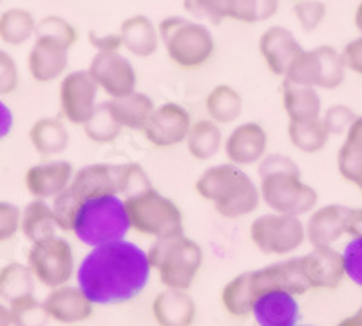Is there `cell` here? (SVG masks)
Listing matches in <instances>:
<instances>
[{
    "mask_svg": "<svg viewBox=\"0 0 362 326\" xmlns=\"http://www.w3.org/2000/svg\"><path fill=\"white\" fill-rule=\"evenodd\" d=\"M151 272L147 252L119 240L90 248L76 270V281L95 305H122L144 292Z\"/></svg>",
    "mask_w": 362,
    "mask_h": 326,
    "instance_id": "cell-1",
    "label": "cell"
},
{
    "mask_svg": "<svg viewBox=\"0 0 362 326\" xmlns=\"http://www.w3.org/2000/svg\"><path fill=\"white\" fill-rule=\"evenodd\" d=\"M259 177L261 202L270 206L272 212L300 218L317 206V190L303 182L299 167L290 156L267 154L259 161Z\"/></svg>",
    "mask_w": 362,
    "mask_h": 326,
    "instance_id": "cell-2",
    "label": "cell"
},
{
    "mask_svg": "<svg viewBox=\"0 0 362 326\" xmlns=\"http://www.w3.org/2000/svg\"><path fill=\"white\" fill-rule=\"evenodd\" d=\"M196 192L212 203L216 212L226 219L250 216L261 203L259 187L234 163L209 167L198 177Z\"/></svg>",
    "mask_w": 362,
    "mask_h": 326,
    "instance_id": "cell-3",
    "label": "cell"
},
{
    "mask_svg": "<svg viewBox=\"0 0 362 326\" xmlns=\"http://www.w3.org/2000/svg\"><path fill=\"white\" fill-rule=\"evenodd\" d=\"M147 256L151 269L156 270L165 289L189 290L203 267L202 245L185 234L154 240Z\"/></svg>",
    "mask_w": 362,
    "mask_h": 326,
    "instance_id": "cell-4",
    "label": "cell"
},
{
    "mask_svg": "<svg viewBox=\"0 0 362 326\" xmlns=\"http://www.w3.org/2000/svg\"><path fill=\"white\" fill-rule=\"evenodd\" d=\"M131 231L125 202L119 196H98L83 199L74 218L73 234L87 247L125 240Z\"/></svg>",
    "mask_w": 362,
    "mask_h": 326,
    "instance_id": "cell-5",
    "label": "cell"
},
{
    "mask_svg": "<svg viewBox=\"0 0 362 326\" xmlns=\"http://www.w3.org/2000/svg\"><path fill=\"white\" fill-rule=\"evenodd\" d=\"M148 185L151 182L147 173L138 163H93L74 173L69 190L80 202L98 196H124L125 199L145 190Z\"/></svg>",
    "mask_w": 362,
    "mask_h": 326,
    "instance_id": "cell-6",
    "label": "cell"
},
{
    "mask_svg": "<svg viewBox=\"0 0 362 326\" xmlns=\"http://www.w3.org/2000/svg\"><path fill=\"white\" fill-rule=\"evenodd\" d=\"M167 57L181 69H199L212 60L216 40L206 25L183 17H167L158 25Z\"/></svg>",
    "mask_w": 362,
    "mask_h": 326,
    "instance_id": "cell-7",
    "label": "cell"
},
{
    "mask_svg": "<svg viewBox=\"0 0 362 326\" xmlns=\"http://www.w3.org/2000/svg\"><path fill=\"white\" fill-rule=\"evenodd\" d=\"M124 202L129 223L136 232L154 240L183 234V214L180 206L154 187Z\"/></svg>",
    "mask_w": 362,
    "mask_h": 326,
    "instance_id": "cell-8",
    "label": "cell"
},
{
    "mask_svg": "<svg viewBox=\"0 0 362 326\" xmlns=\"http://www.w3.org/2000/svg\"><path fill=\"white\" fill-rule=\"evenodd\" d=\"M28 267L35 279L45 289L67 285L74 276V252L66 238L51 235L31 243Z\"/></svg>",
    "mask_w": 362,
    "mask_h": 326,
    "instance_id": "cell-9",
    "label": "cell"
},
{
    "mask_svg": "<svg viewBox=\"0 0 362 326\" xmlns=\"http://www.w3.org/2000/svg\"><path fill=\"white\" fill-rule=\"evenodd\" d=\"M250 240L268 256H286L305 243L306 227L297 216L268 212L250 225Z\"/></svg>",
    "mask_w": 362,
    "mask_h": 326,
    "instance_id": "cell-10",
    "label": "cell"
},
{
    "mask_svg": "<svg viewBox=\"0 0 362 326\" xmlns=\"http://www.w3.org/2000/svg\"><path fill=\"white\" fill-rule=\"evenodd\" d=\"M98 86L89 71H71L60 80L58 87V105L60 112L69 124L86 125L96 111Z\"/></svg>",
    "mask_w": 362,
    "mask_h": 326,
    "instance_id": "cell-11",
    "label": "cell"
},
{
    "mask_svg": "<svg viewBox=\"0 0 362 326\" xmlns=\"http://www.w3.org/2000/svg\"><path fill=\"white\" fill-rule=\"evenodd\" d=\"M87 71L100 91L111 98H119L136 91L138 75L134 66L129 58L119 54V51H98Z\"/></svg>",
    "mask_w": 362,
    "mask_h": 326,
    "instance_id": "cell-12",
    "label": "cell"
},
{
    "mask_svg": "<svg viewBox=\"0 0 362 326\" xmlns=\"http://www.w3.org/2000/svg\"><path fill=\"white\" fill-rule=\"evenodd\" d=\"M192 125L189 111L176 102L161 103L154 107L153 115L141 129L145 140L154 147L169 149L183 144Z\"/></svg>",
    "mask_w": 362,
    "mask_h": 326,
    "instance_id": "cell-13",
    "label": "cell"
},
{
    "mask_svg": "<svg viewBox=\"0 0 362 326\" xmlns=\"http://www.w3.org/2000/svg\"><path fill=\"white\" fill-rule=\"evenodd\" d=\"M69 50L66 42L47 35H35L28 53L29 76L37 83H49L62 78L69 66Z\"/></svg>",
    "mask_w": 362,
    "mask_h": 326,
    "instance_id": "cell-14",
    "label": "cell"
},
{
    "mask_svg": "<svg viewBox=\"0 0 362 326\" xmlns=\"http://www.w3.org/2000/svg\"><path fill=\"white\" fill-rule=\"evenodd\" d=\"M250 289L254 298L259 293L270 292V290H283L296 298L305 296L310 290L299 257H292L288 261L268 264L259 270L250 272Z\"/></svg>",
    "mask_w": 362,
    "mask_h": 326,
    "instance_id": "cell-15",
    "label": "cell"
},
{
    "mask_svg": "<svg viewBox=\"0 0 362 326\" xmlns=\"http://www.w3.org/2000/svg\"><path fill=\"white\" fill-rule=\"evenodd\" d=\"M299 260L310 290H335L344 281L342 254L334 247H313L312 252Z\"/></svg>",
    "mask_w": 362,
    "mask_h": 326,
    "instance_id": "cell-16",
    "label": "cell"
},
{
    "mask_svg": "<svg viewBox=\"0 0 362 326\" xmlns=\"http://www.w3.org/2000/svg\"><path fill=\"white\" fill-rule=\"evenodd\" d=\"M268 151V134L257 122H245L225 140V154L230 163L238 167H247L259 163Z\"/></svg>",
    "mask_w": 362,
    "mask_h": 326,
    "instance_id": "cell-17",
    "label": "cell"
},
{
    "mask_svg": "<svg viewBox=\"0 0 362 326\" xmlns=\"http://www.w3.org/2000/svg\"><path fill=\"white\" fill-rule=\"evenodd\" d=\"M45 312L58 325H78L95 314V303L87 298L80 286L62 285L51 289L44 299Z\"/></svg>",
    "mask_w": 362,
    "mask_h": 326,
    "instance_id": "cell-18",
    "label": "cell"
},
{
    "mask_svg": "<svg viewBox=\"0 0 362 326\" xmlns=\"http://www.w3.org/2000/svg\"><path fill=\"white\" fill-rule=\"evenodd\" d=\"M73 163L66 160L42 161L25 170L24 185L33 198L53 199L60 192L69 189L73 182Z\"/></svg>",
    "mask_w": 362,
    "mask_h": 326,
    "instance_id": "cell-19",
    "label": "cell"
},
{
    "mask_svg": "<svg viewBox=\"0 0 362 326\" xmlns=\"http://www.w3.org/2000/svg\"><path fill=\"white\" fill-rule=\"evenodd\" d=\"M259 54L272 75L283 78L293 58L303 51L296 35L283 25H272L259 37Z\"/></svg>",
    "mask_w": 362,
    "mask_h": 326,
    "instance_id": "cell-20",
    "label": "cell"
},
{
    "mask_svg": "<svg viewBox=\"0 0 362 326\" xmlns=\"http://www.w3.org/2000/svg\"><path fill=\"white\" fill-rule=\"evenodd\" d=\"M252 315L257 326H297L300 319V306L292 293L270 290L254 299Z\"/></svg>",
    "mask_w": 362,
    "mask_h": 326,
    "instance_id": "cell-21",
    "label": "cell"
},
{
    "mask_svg": "<svg viewBox=\"0 0 362 326\" xmlns=\"http://www.w3.org/2000/svg\"><path fill=\"white\" fill-rule=\"evenodd\" d=\"M350 206L325 205L313 209L306 227V240L312 247H332L346 234V216Z\"/></svg>",
    "mask_w": 362,
    "mask_h": 326,
    "instance_id": "cell-22",
    "label": "cell"
},
{
    "mask_svg": "<svg viewBox=\"0 0 362 326\" xmlns=\"http://www.w3.org/2000/svg\"><path fill=\"white\" fill-rule=\"evenodd\" d=\"M151 314L158 326H192L198 308L187 290L165 289L154 298Z\"/></svg>",
    "mask_w": 362,
    "mask_h": 326,
    "instance_id": "cell-23",
    "label": "cell"
},
{
    "mask_svg": "<svg viewBox=\"0 0 362 326\" xmlns=\"http://www.w3.org/2000/svg\"><path fill=\"white\" fill-rule=\"evenodd\" d=\"M122 47L138 58H147L154 54L160 46V33L153 21L145 15H132L119 25Z\"/></svg>",
    "mask_w": 362,
    "mask_h": 326,
    "instance_id": "cell-24",
    "label": "cell"
},
{
    "mask_svg": "<svg viewBox=\"0 0 362 326\" xmlns=\"http://www.w3.org/2000/svg\"><path fill=\"white\" fill-rule=\"evenodd\" d=\"M29 144L42 158L62 154L69 147V131L60 118L42 116L33 122L28 132Z\"/></svg>",
    "mask_w": 362,
    "mask_h": 326,
    "instance_id": "cell-25",
    "label": "cell"
},
{
    "mask_svg": "<svg viewBox=\"0 0 362 326\" xmlns=\"http://www.w3.org/2000/svg\"><path fill=\"white\" fill-rule=\"evenodd\" d=\"M283 107L290 122H308L321 118L322 102L315 87L283 82Z\"/></svg>",
    "mask_w": 362,
    "mask_h": 326,
    "instance_id": "cell-26",
    "label": "cell"
},
{
    "mask_svg": "<svg viewBox=\"0 0 362 326\" xmlns=\"http://www.w3.org/2000/svg\"><path fill=\"white\" fill-rule=\"evenodd\" d=\"M107 105L119 125L131 131H141L154 111L153 98L140 91H132L119 98H111Z\"/></svg>",
    "mask_w": 362,
    "mask_h": 326,
    "instance_id": "cell-27",
    "label": "cell"
},
{
    "mask_svg": "<svg viewBox=\"0 0 362 326\" xmlns=\"http://www.w3.org/2000/svg\"><path fill=\"white\" fill-rule=\"evenodd\" d=\"M58 225L47 199L33 198L22 209L21 232L31 243L57 235Z\"/></svg>",
    "mask_w": 362,
    "mask_h": 326,
    "instance_id": "cell-28",
    "label": "cell"
},
{
    "mask_svg": "<svg viewBox=\"0 0 362 326\" xmlns=\"http://www.w3.org/2000/svg\"><path fill=\"white\" fill-rule=\"evenodd\" d=\"M37 18L29 9L9 8L0 13V42L21 47L37 35Z\"/></svg>",
    "mask_w": 362,
    "mask_h": 326,
    "instance_id": "cell-29",
    "label": "cell"
},
{
    "mask_svg": "<svg viewBox=\"0 0 362 326\" xmlns=\"http://www.w3.org/2000/svg\"><path fill=\"white\" fill-rule=\"evenodd\" d=\"M205 111L218 125L234 124L243 112V98L232 86L219 83L206 95Z\"/></svg>",
    "mask_w": 362,
    "mask_h": 326,
    "instance_id": "cell-30",
    "label": "cell"
},
{
    "mask_svg": "<svg viewBox=\"0 0 362 326\" xmlns=\"http://www.w3.org/2000/svg\"><path fill=\"white\" fill-rule=\"evenodd\" d=\"M187 151L190 156L198 161H206L214 158L221 151L223 132L216 122L198 120L190 125V131L187 134Z\"/></svg>",
    "mask_w": 362,
    "mask_h": 326,
    "instance_id": "cell-31",
    "label": "cell"
},
{
    "mask_svg": "<svg viewBox=\"0 0 362 326\" xmlns=\"http://www.w3.org/2000/svg\"><path fill=\"white\" fill-rule=\"evenodd\" d=\"M35 276L29 270L28 263H11L4 264L0 269V299L4 303H13L17 299L25 298L35 293Z\"/></svg>",
    "mask_w": 362,
    "mask_h": 326,
    "instance_id": "cell-32",
    "label": "cell"
},
{
    "mask_svg": "<svg viewBox=\"0 0 362 326\" xmlns=\"http://www.w3.org/2000/svg\"><path fill=\"white\" fill-rule=\"evenodd\" d=\"M221 306L232 318L245 319L252 315L254 306V293L250 289V272H243L232 277L221 289Z\"/></svg>",
    "mask_w": 362,
    "mask_h": 326,
    "instance_id": "cell-33",
    "label": "cell"
},
{
    "mask_svg": "<svg viewBox=\"0 0 362 326\" xmlns=\"http://www.w3.org/2000/svg\"><path fill=\"white\" fill-rule=\"evenodd\" d=\"M288 140L297 151L305 154H315L326 147L329 132L326 131L321 118L308 122H288Z\"/></svg>",
    "mask_w": 362,
    "mask_h": 326,
    "instance_id": "cell-34",
    "label": "cell"
},
{
    "mask_svg": "<svg viewBox=\"0 0 362 326\" xmlns=\"http://www.w3.org/2000/svg\"><path fill=\"white\" fill-rule=\"evenodd\" d=\"M362 165V116H357L346 131L344 141L337 153L339 174L346 182H354L358 167Z\"/></svg>",
    "mask_w": 362,
    "mask_h": 326,
    "instance_id": "cell-35",
    "label": "cell"
},
{
    "mask_svg": "<svg viewBox=\"0 0 362 326\" xmlns=\"http://www.w3.org/2000/svg\"><path fill=\"white\" fill-rule=\"evenodd\" d=\"M279 9V0H226V18L241 24L270 21Z\"/></svg>",
    "mask_w": 362,
    "mask_h": 326,
    "instance_id": "cell-36",
    "label": "cell"
},
{
    "mask_svg": "<svg viewBox=\"0 0 362 326\" xmlns=\"http://www.w3.org/2000/svg\"><path fill=\"white\" fill-rule=\"evenodd\" d=\"M283 78L284 82L296 83V86H319V78H321V62H319V54H317V51H300V53L293 58V62L288 66V69H286Z\"/></svg>",
    "mask_w": 362,
    "mask_h": 326,
    "instance_id": "cell-37",
    "label": "cell"
},
{
    "mask_svg": "<svg viewBox=\"0 0 362 326\" xmlns=\"http://www.w3.org/2000/svg\"><path fill=\"white\" fill-rule=\"evenodd\" d=\"M321 62V78H319V89L334 91L341 87L346 80V64L342 60L341 51L334 46H319L315 47Z\"/></svg>",
    "mask_w": 362,
    "mask_h": 326,
    "instance_id": "cell-38",
    "label": "cell"
},
{
    "mask_svg": "<svg viewBox=\"0 0 362 326\" xmlns=\"http://www.w3.org/2000/svg\"><path fill=\"white\" fill-rule=\"evenodd\" d=\"M83 131H86L87 138L95 144H111L119 136V132L124 131V127L119 125V122L116 120L107 102H105L96 107L95 115L90 116L89 122L83 125Z\"/></svg>",
    "mask_w": 362,
    "mask_h": 326,
    "instance_id": "cell-39",
    "label": "cell"
},
{
    "mask_svg": "<svg viewBox=\"0 0 362 326\" xmlns=\"http://www.w3.org/2000/svg\"><path fill=\"white\" fill-rule=\"evenodd\" d=\"M9 312L13 326H45L49 321L44 301H38L35 293L9 303Z\"/></svg>",
    "mask_w": 362,
    "mask_h": 326,
    "instance_id": "cell-40",
    "label": "cell"
},
{
    "mask_svg": "<svg viewBox=\"0 0 362 326\" xmlns=\"http://www.w3.org/2000/svg\"><path fill=\"white\" fill-rule=\"evenodd\" d=\"M292 11L305 33H312L321 28L328 15V8L321 0H297Z\"/></svg>",
    "mask_w": 362,
    "mask_h": 326,
    "instance_id": "cell-41",
    "label": "cell"
},
{
    "mask_svg": "<svg viewBox=\"0 0 362 326\" xmlns=\"http://www.w3.org/2000/svg\"><path fill=\"white\" fill-rule=\"evenodd\" d=\"M80 203L82 202H80L69 189H66L64 192L54 196L53 203H51V209H53L54 219H57L58 231L73 232L74 218H76Z\"/></svg>",
    "mask_w": 362,
    "mask_h": 326,
    "instance_id": "cell-42",
    "label": "cell"
},
{
    "mask_svg": "<svg viewBox=\"0 0 362 326\" xmlns=\"http://www.w3.org/2000/svg\"><path fill=\"white\" fill-rule=\"evenodd\" d=\"M37 35H47V37L58 38V40L66 42L67 46L73 47L78 40V31L74 29L71 22L66 18L58 17V15H49L37 22Z\"/></svg>",
    "mask_w": 362,
    "mask_h": 326,
    "instance_id": "cell-43",
    "label": "cell"
},
{
    "mask_svg": "<svg viewBox=\"0 0 362 326\" xmlns=\"http://www.w3.org/2000/svg\"><path fill=\"white\" fill-rule=\"evenodd\" d=\"M357 116V112L344 103H335V105L326 109L325 115H321V120L326 131L329 132V136H341V134H346V131L350 129Z\"/></svg>",
    "mask_w": 362,
    "mask_h": 326,
    "instance_id": "cell-44",
    "label": "cell"
},
{
    "mask_svg": "<svg viewBox=\"0 0 362 326\" xmlns=\"http://www.w3.org/2000/svg\"><path fill=\"white\" fill-rule=\"evenodd\" d=\"M183 8L196 18L219 24L226 18V0H183Z\"/></svg>",
    "mask_w": 362,
    "mask_h": 326,
    "instance_id": "cell-45",
    "label": "cell"
},
{
    "mask_svg": "<svg viewBox=\"0 0 362 326\" xmlns=\"http://www.w3.org/2000/svg\"><path fill=\"white\" fill-rule=\"evenodd\" d=\"M346 277L362 289V238H351L342 250Z\"/></svg>",
    "mask_w": 362,
    "mask_h": 326,
    "instance_id": "cell-46",
    "label": "cell"
},
{
    "mask_svg": "<svg viewBox=\"0 0 362 326\" xmlns=\"http://www.w3.org/2000/svg\"><path fill=\"white\" fill-rule=\"evenodd\" d=\"M21 73L11 53L0 47V96L13 95L17 91Z\"/></svg>",
    "mask_w": 362,
    "mask_h": 326,
    "instance_id": "cell-47",
    "label": "cell"
},
{
    "mask_svg": "<svg viewBox=\"0 0 362 326\" xmlns=\"http://www.w3.org/2000/svg\"><path fill=\"white\" fill-rule=\"evenodd\" d=\"M22 209L11 202H0V243L13 240L21 231Z\"/></svg>",
    "mask_w": 362,
    "mask_h": 326,
    "instance_id": "cell-48",
    "label": "cell"
},
{
    "mask_svg": "<svg viewBox=\"0 0 362 326\" xmlns=\"http://www.w3.org/2000/svg\"><path fill=\"white\" fill-rule=\"evenodd\" d=\"M342 60L346 64V69L355 73V75L362 76V33L350 40L342 47L341 51Z\"/></svg>",
    "mask_w": 362,
    "mask_h": 326,
    "instance_id": "cell-49",
    "label": "cell"
},
{
    "mask_svg": "<svg viewBox=\"0 0 362 326\" xmlns=\"http://www.w3.org/2000/svg\"><path fill=\"white\" fill-rule=\"evenodd\" d=\"M89 44L93 47H96V51H119V47H122V40H119L118 33L100 35L95 33V31H90Z\"/></svg>",
    "mask_w": 362,
    "mask_h": 326,
    "instance_id": "cell-50",
    "label": "cell"
},
{
    "mask_svg": "<svg viewBox=\"0 0 362 326\" xmlns=\"http://www.w3.org/2000/svg\"><path fill=\"white\" fill-rule=\"evenodd\" d=\"M13 127H15L13 111L9 109V105L4 100H0V141H4L11 134Z\"/></svg>",
    "mask_w": 362,
    "mask_h": 326,
    "instance_id": "cell-51",
    "label": "cell"
},
{
    "mask_svg": "<svg viewBox=\"0 0 362 326\" xmlns=\"http://www.w3.org/2000/svg\"><path fill=\"white\" fill-rule=\"evenodd\" d=\"M346 234L362 238V209H350L346 216Z\"/></svg>",
    "mask_w": 362,
    "mask_h": 326,
    "instance_id": "cell-52",
    "label": "cell"
},
{
    "mask_svg": "<svg viewBox=\"0 0 362 326\" xmlns=\"http://www.w3.org/2000/svg\"><path fill=\"white\" fill-rule=\"evenodd\" d=\"M337 326H362V306L350 318L342 319Z\"/></svg>",
    "mask_w": 362,
    "mask_h": 326,
    "instance_id": "cell-53",
    "label": "cell"
},
{
    "mask_svg": "<svg viewBox=\"0 0 362 326\" xmlns=\"http://www.w3.org/2000/svg\"><path fill=\"white\" fill-rule=\"evenodd\" d=\"M0 326H13L9 305H4V303H0Z\"/></svg>",
    "mask_w": 362,
    "mask_h": 326,
    "instance_id": "cell-54",
    "label": "cell"
},
{
    "mask_svg": "<svg viewBox=\"0 0 362 326\" xmlns=\"http://www.w3.org/2000/svg\"><path fill=\"white\" fill-rule=\"evenodd\" d=\"M354 24H355V28H357L358 33H362V0L357 4V9H355Z\"/></svg>",
    "mask_w": 362,
    "mask_h": 326,
    "instance_id": "cell-55",
    "label": "cell"
},
{
    "mask_svg": "<svg viewBox=\"0 0 362 326\" xmlns=\"http://www.w3.org/2000/svg\"><path fill=\"white\" fill-rule=\"evenodd\" d=\"M351 183H354V185L357 187V189L362 192V165L358 167L357 174H355V176H354V182H351Z\"/></svg>",
    "mask_w": 362,
    "mask_h": 326,
    "instance_id": "cell-56",
    "label": "cell"
},
{
    "mask_svg": "<svg viewBox=\"0 0 362 326\" xmlns=\"http://www.w3.org/2000/svg\"><path fill=\"white\" fill-rule=\"evenodd\" d=\"M297 326H312V325H297Z\"/></svg>",
    "mask_w": 362,
    "mask_h": 326,
    "instance_id": "cell-57",
    "label": "cell"
},
{
    "mask_svg": "<svg viewBox=\"0 0 362 326\" xmlns=\"http://www.w3.org/2000/svg\"><path fill=\"white\" fill-rule=\"evenodd\" d=\"M293 2H297V0H293Z\"/></svg>",
    "mask_w": 362,
    "mask_h": 326,
    "instance_id": "cell-58",
    "label": "cell"
}]
</instances>
